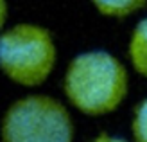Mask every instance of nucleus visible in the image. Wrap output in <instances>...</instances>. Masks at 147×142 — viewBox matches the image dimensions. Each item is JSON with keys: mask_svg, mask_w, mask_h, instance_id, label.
<instances>
[{"mask_svg": "<svg viewBox=\"0 0 147 142\" xmlns=\"http://www.w3.org/2000/svg\"><path fill=\"white\" fill-rule=\"evenodd\" d=\"M56 63V45L45 27L18 24L0 34V69L25 86L41 85Z\"/></svg>", "mask_w": 147, "mask_h": 142, "instance_id": "obj_2", "label": "nucleus"}, {"mask_svg": "<svg viewBox=\"0 0 147 142\" xmlns=\"http://www.w3.org/2000/svg\"><path fill=\"white\" fill-rule=\"evenodd\" d=\"M129 58L135 70L147 77V18L140 20L129 41Z\"/></svg>", "mask_w": 147, "mask_h": 142, "instance_id": "obj_4", "label": "nucleus"}, {"mask_svg": "<svg viewBox=\"0 0 147 142\" xmlns=\"http://www.w3.org/2000/svg\"><path fill=\"white\" fill-rule=\"evenodd\" d=\"M100 14L111 18H126L129 14L140 11L147 0H92Z\"/></svg>", "mask_w": 147, "mask_h": 142, "instance_id": "obj_5", "label": "nucleus"}, {"mask_svg": "<svg viewBox=\"0 0 147 142\" xmlns=\"http://www.w3.org/2000/svg\"><path fill=\"white\" fill-rule=\"evenodd\" d=\"M127 92L124 65L106 50L79 54L68 65L65 94L77 110L88 115L113 111Z\"/></svg>", "mask_w": 147, "mask_h": 142, "instance_id": "obj_1", "label": "nucleus"}, {"mask_svg": "<svg viewBox=\"0 0 147 142\" xmlns=\"http://www.w3.org/2000/svg\"><path fill=\"white\" fill-rule=\"evenodd\" d=\"M133 133L136 142H147V99L135 111Z\"/></svg>", "mask_w": 147, "mask_h": 142, "instance_id": "obj_6", "label": "nucleus"}, {"mask_svg": "<svg viewBox=\"0 0 147 142\" xmlns=\"http://www.w3.org/2000/svg\"><path fill=\"white\" fill-rule=\"evenodd\" d=\"M7 18V0H0V29L4 27Z\"/></svg>", "mask_w": 147, "mask_h": 142, "instance_id": "obj_7", "label": "nucleus"}, {"mask_svg": "<svg viewBox=\"0 0 147 142\" xmlns=\"http://www.w3.org/2000/svg\"><path fill=\"white\" fill-rule=\"evenodd\" d=\"M93 142H126V140H122V139H115V137H109V135H106V133H100V135L95 139Z\"/></svg>", "mask_w": 147, "mask_h": 142, "instance_id": "obj_8", "label": "nucleus"}, {"mask_svg": "<svg viewBox=\"0 0 147 142\" xmlns=\"http://www.w3.org/2000/svg\"><path fill=\"white\" fill-rule=\"evenodd\" d=\"M74 126L61 103L47 95L25 97L7 110L4 142H72Z\"/></svg>", "mask_w": 147, "mask_h": 142, "instance_id": "obj_3", "label": "nucleus"}]
</instances>
